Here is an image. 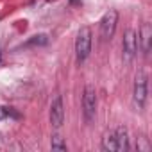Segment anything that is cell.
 <instances>
[{
	"instance_id": "6da1fadb",
	"label": "cell",
	"mask_w": 152,
	"mask_h": 152,
	"mask_svg": "<svg viewBox=\"0 0 152 152\" xmlns=\"http://www.w3.org/2000/svg\"><path fill=\"white\" fill-rule=\"evenodd\" d=\"M91 52V29L90 27H81L77 38H75V56H77V63L86 61V57Z\"/></svg>"
},
{
	"instance_id": "7a4b0ae2",
	"label": "cell",
	"mask_w": 152,
	"mask_h": 152,
	"mask_svg": "<svg viewBox=\"0 0 152 152\" xmlns=\"http://www.w3.org/2000/svg\"><path fill=\"white\" fill-rule=\"evenodd\" d=\"M83 107H84V118L88 122L93 120L95 111H97V91L91 84H88L84 88V95H83Z\"/></svg>"
},
{
	"instance_id": "3957f363",
	"label": "cell",
	"mask_w": 152,
	"mask_h": 152,
	"mask_svg": "<svg viewBox=\"0 0 152 152\" xmlns=\"http://www.w3.org/2000/svg\"><path fill=\"white\" fill-rule=\"evenodd\" d=\"M116 22H118V13L115 9H109L102 20H100V34L104 39H111L113 34H115V29H116Z\"/></svg>"
},
{
	"instance_id": "277c9868",
	"label": "cell",
	"mask_w": 152,
	"mask_h": 152,
	"mask_svg": "<svg viewBox=\"0 0 152 152\" xmlns=\"http://www.w3.org/2000/svg\"><path fill=\"white\" fill-rule=\"evenodd\" d=\"M145 100H147V75L143 72H138L134 79V102L138 107H143Z\"/></svg>"
},
{
	"instance_id": "5b68a950",
	"label": "cell",
	"mask_w": 152,
	"mask_h": 152,
	"mask_svg": "<svg viewBox=\"0 0 152 152\" xmlns=\"http://www.w3.org/2000/svg\"><path fill=\"white\" fill-rule=\"evenodd\" d=\"M122 48H124V59L129 63L132 61V57L136 56V50H138V36L132 29H129L125 34H124V43H122Z\"/></svg>"
},
{
	"instance_id": "8992f818",
	"label": "cell",
	"mask_w": 152,
	"mask_h": 152,
	"mask_svg": "<svg viewBox=\"0 0 152 152\" xmlns=\"http://www.w3.org/2000/svg\"><path fill=\"white\" fill-rule=\"evenodd\" d=\"M63 120H64L63 99L57 95V97L52 100V106H50V124H52L54 127H61V125H63Z\"/></svg>"
},
{
	"instance_id": "52a82bcc",
	"label": "cell",
	"mask_w": 152,
	"mask_h": 152,
	"mask_svg": "<svg viewBox=\"0 0 152 152\" xmlns=\"http://www.w3.org/2000/svg\"><path fill=\"white\" fill-rule=\"evenodd\" d=\"M115 138H116V147H118V152H124L129 148V132L125 127H118L113 131Z\"/></svg>"
},
{
	"instance_id": "ba28073f",
	"label": "cell",
	"mask_w": 152,
	"mask_h": 152,
	"mask_svg": "<svg viewBox=\"0 0 152 152\" xmlns=\"http://www.w3.org/2000/svg\"><path fill=\"white\" fill-rule=\"evenodd\" d=\"M140 38H141V50H143L145 56H148V52H150V39H152V29H150L148 23H143Z\"/></svg>"
},
{
	"instance_id": "9c48e42d",
	"label": "cell",
	"mask_w": 152,
	"mask_h": 152,
	"mask_svg": "<svg viewBox=\"0 0 152 152\" xmlns=\"http://www.w3.org/2000/svg\"><path fill=\"white\" fill-rule=\"evenodd\" d=\"M102 148L104 150H109V152H118V147H116V138L113 132L106 134L102 138Z\"/></svg>"
},
{
	"instance_id": "30bf717a",
	"label": "cell",
	"mask_w": 152,
	"mask_h": 152,
	"mask_svg": "<svg viewBox=\"0 0 152 152\" xmlns=\"http://www.w3.org/2000/svg\"><path fill=\"white\" fill-rule=\"evenodd\" d=\"M52 148L54 150H66V145H64V141H63V138H59V136H54L52 138Z\"/></svg>"
},
{
	"instance_id": "8fae6325",
	"label": "cell",
	"mask_w": 152,
	"mask_h": 152,
	"mask_svg": "<svg viewBox=\"0 0 152 152\" xmlns=\"http://www.w3.org/2000/svg\"><path fill=\"white\" fill-rule=\"evenodd\" d=\"M47 43V36L45 34H39V36H32V39L27 43V47L29 45H45Z\"/></svg>"
},
{
	"instance_id": "7c38bea8",
	"label": "cell",
	"mask_w": 152,
	"mask_h": 152,
	"mask_svg": "<svg viewBox=\"0 0 152 152\" xmlns=\"http://www.w3.org/2000/svg\"><path fill=\"white\" fill-rule=\"evenodd\" d=\"M4 118H7V107L0 106V120H4Z\"/></svg>"
},
{
	"instance_id": "4fadbf2b",
	"label": "cell",
	"mask_w": 152,
	"mask_h": 152,
	"mask_svg": "<svg viewBox=\"0 0 152 152\" xmlns=\"http://www.w3.org/2000/svg\"><path fill=\"white\" fill-rule=\"evenodd\" d=\"M0 140H2V134H0Z\"/></svg>"
}]
</instances>
